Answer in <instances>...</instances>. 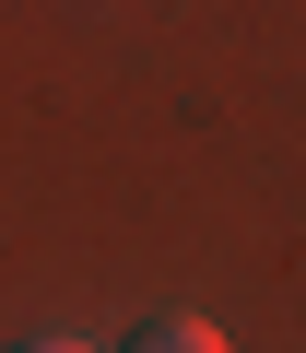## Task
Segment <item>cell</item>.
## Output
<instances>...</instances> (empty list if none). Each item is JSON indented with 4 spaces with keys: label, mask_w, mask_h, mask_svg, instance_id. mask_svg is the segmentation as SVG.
<instances>
[{
    "label": "cell",
    "mask_w": 306,
    "mask_h": 353,
    "mask_svg": "<svg viewBox=\"0 0 306 353\" xmlns=\"http://www.w3.org/2000/svg\"><path fill=\"white\" fill-rule=\"evenodd\" d=\"M130 353H236V341H224L212 318H153V330H141Z\"/></svg>",
    "instance_id": "obj_1"
},
{
    "label": "cell",
    "mask_w": 306,
    "mask_h": 353,
    "mask_svg": "<svg viewBox=\"0 0 306 353\" xmlns=\"http://www.w3.org/2000/svg\"><path fill=\"white\" fill-rule=\"evenodd\" d=\"M24 353H94V341H24Z\"/></svg>",
    "instance_id": "obj_2"
}]
</instances>
